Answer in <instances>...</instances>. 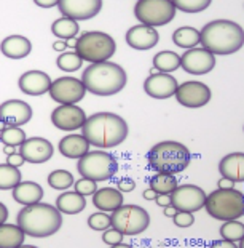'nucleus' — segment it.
Returning <instances> with one entry per match:
<instances>
[{
  "mask_svg": "<svg viewBox=\"0 0 244 248\" xmlns=\"http://www.w3.org/2000/svg\"><path fill=\"white\" fill-rule=\"evenodd\" d=\"M110 248H132V247H131V245H128V244H123V242H120V244L112 245Z\"/></svg>",
  "mask_w": 244,
  "mask_h": 248,
  "instance_id": "54",
  "label": "nucleus"
},
{
  "mask_svg": "<svg viewBox=\"0 0 244 248\" xmlns=\"http://www.w3.org/2000/svg\"><path fill=\"white\" fill-rule=\"evenodd\" d=\"M215 66V56L206 48H190L180 56V67L192 76H204L209 74Z\"/></svg>",
  "mask_w": 244,
  "mask_h": 248,
  "instance_id": "14",
  "label": "nucleus"
},
{
  "mask_svg": "<svg viewBox=\"0 0 244 248\" xmlns=\"http://www.w3.org/2000/svg\"><path fill=\"white\" fill-rule=\"evenodd\" d=\"M85 207H86V200L75 191H64L56 199V208L62 215H78L83 212Z\"/></svg>",
  "mask_w": 244,
  "mask_h": 248,
  "instance_id": "27",
  "label": "nucleus"
},
{
  "mask_svg": "<svg viewBox=\"0 0 244 248\" xmlns=\"http://www.w3.org/2000/svg\"><path fill=\"white\" fill-rule=\"evenodd\" d=\"M75 179H73L72 173L67 170H55L48 175V184L51 189L56 191H66V189L72 187Z\"/></svg>",
  "mask_w": 244,
  "mask_h": 248,
  "instance_id": "35",
  "label": "nucleus"
},
{
  "mask_svg": "<svg viewBox=\"0 0 244 248\" xmlns=\"http://www.w3.org/2000/svg\"><path fill=\"white\" fill-rule=\"evenodd\" d=\"M73 189H75L77 194L83 195V197H88V195H93L98 191V183L88 178H80L78 181L73 183Z\"/></svg>",
  "mask_w": 244,
  "mask_h": 248,
  "instance_id": "40",
  "label": "nucleus"
},
{
  "mask_svg": "<svg viewBox=\"0 0 244 248\" xmlns=\"http://www.w3.org/2000/svg\"><path fill=\"white\" fill-rule=\"evenodd\" d=\"M51 32L59 40H71L73 37H77V34L80 32V26H78L75 19L61 16L51 24Z\"/></svg>",
  "mask_w": 244,
  "mask_h": 248,
  "instance_id": "29",
  "label": "nucleus"
},
{
  "mask_svg": "<svg viewBox=\"0 0 244 248\" xmlns=\"http://www.w3.org/2000/svg\"><path fill=\"white\" fill-rule=\"evenodd\" d=\"M16 224L26 235L46 239L62 228V213L50 203H34L23 207L16 216Z\"/></svg>",
  "mask_w": 244,
  "mask_h": 248,
  "instance_id": "3",
  "label": "nucleus"
},
{
  "mask_svg": "<svg viewBox=\"0 0 244 248\" xmlns=\"http://www.w3.org/2000/svg\"><path fill=\"white\" fill-rule=\"evenodd\" d=\"M200 44L212 55H233L244 45V29L235 21L215 19L200 31Z\"/></svg>",
  "mask_w": 244,
  "mask_h": 248,
  "instance_id": "2",
  "label": "nucleus"
},
{
  "mask_svg": "<svg viewBox=\"0 0 244 248\" xmlns=\"http://www.w3.org/2000/svg\"><path fill=\"white\" fill-rule=\"evenodd\" d=\"M209 248H238V245L235 244V242H230V240H214L211 244Z\"/></svg>",
  "mask_w": 244,
  "mask_h": 248,
  "instance_id": "45",
  "label": "nucleus"
},
{
  "mask_svg": "<svg viewBox=\"0 0 244 248\" xmlns=\"http://www.w3.org/2000/svg\"><path fill=\"white\" fill-rule=\"evenodd\" d=\"M129 128L123 117L114 112H96L86 117L82 126V135L86 138L89 146L99 149H110L120 146L128 138Z\"/></svg>",
  "mask_w": 244,
  "mask_h": 248,
  "instance_id": "1",
  "label": "nucleus"
},
{
  "mask_svg": "<svg viewBox=\"0 0 244 248\" xmlns=\"http://www.w3.org/2000/svg\"><path fill=\"white\" fill-rule=\"evenodd\" d=\"M172 42L179 48H195L200 44V31L192 28V26H182V28L174 31Z\"/></svg>",
  "mask_w": 244,
  "mask_h": 248,
  "instance_id": "30",
  "label": "nucleus"
},
{
  "mask_svg": "<svg viewBox=\"0 0 244 248\" xmlns=\"http://www.w3.org/2000/svg\"><path fill=\"white\" fill-rule=\"evenodd\" d=\"M158 40L160 34L157 29L145 24H136L126 32V44L134 50H150L158 44Z\"/></svg>",
  "mask_w": 244,
  "mask_h": 248,
  "instance_id": "21",
  "label": "nucleus"
},
{
  "mask_svg": "<svg viewBox=\"0 0 244 248\" xmlns=\"http://www.w3.org/2000/svg\"><path fill=\"white\" fill-rule=\"evenodd\" d=\"M57 149L67 159H82L86 152H89V142L83 135L71 133L59 141Z\"/></svg>",
  "mask_w": 244,
  "mask_h": 248,
  "instance_id": "25",
  "label": "nucleus"
},
{
  "mask_svg": "<svg viewBox=\"0 0 244 248\" xmlns=\"http://www.w3.org/2000/svg\"><path fill=\"white\" fill-rule=\"evenodd\" d=\"M43 194H45L43 187H42L39 183L21 181L18 186L13 189V200L18 202L19 205H23V207H28V205L42 202Z\"/></svg>",
  "mask_w": 244,
  "mask_h": 248,
  "instance_id": "26",
  "label": "nucleus"
},
{
  "mask_svg": "<svg viewBox=\"0 0 244 248\" xmlns=\"http://www.w3.org/2000/svg\"><path fill=\"white\" fill-rule=\"evenodd\" d=\"M150 189H153L157 194H164V195H171L172 191L176 189L177 184V178L174 175H169V173H157L150 178Z\"/></svg>",
  "mask_w": 244,
  "mask_h": 248,
  "instance_id": "32",
  "label": "nucleus"
},
{
  "mask_svg": "<svg viewBox=\"0 0 244 248\" xmlns=\"http://www.w3.org/2000/svg\"><path fill=\"white\" fill-rule=\"evenodd\" d=\"M116 189L120 192H132L136 189V183L134 179L131 178H121L118 183H116Z\"/></svg>",
  "mask_w": 244,
  "mask_h": 248,
  "instance_id": "43",
  "label": "nucleus"
},
{
  "mask_svg": "<svg viewBox=\"0 0 244 248\" xmlns=\"http://www.w3.org/2000/svg\"><path fill=\"white\" fill-rule=\"evenodd\" d=\"M177 87H179V83L176 80V77H172L171 74H164V72L150 74L144 82L145 93L153 99H168L174 96Z\"/></svg>",
  "mask_w": 244,
  "mask_h": 248,
  "instance_id": "18",
  "label": "nucleus"
},
{
  "mask_svg": "<svg viewBox=\"0 0 244 248\" xmlns=\"http://www.w3.org/2000/svg\"><path fill=\"white\" fill-rule=\"evenodd\" d=\"M85 122H86V114L77 104H59L51 112V124L62 131H75L82 128Z\"/></svg>",
  "mask_w": 244,
  "mask_h": 248,
  "instance_id": "15",
  "label": "nucleus"
},
{
  "mask_svg": "<svg viewBox=\"0 0 244 248\" xmlns=\"http://www.w3.org/2000/svg\"><path fill=\"white\" fill-rule=\"evenodd\" d=\"M86 92L96 96H112L126 87L128 76L120 64L112 61H102L89 64L83 71L82 78Z\"/></svg>",
  "mask_w": 244,
  "mask_h": 248,
  "instance_id": "4",
  "label": "nucleus"
},
{
  "mask_svg": "<svg viewBox=\"0 0 244 248\" xmlns=\"http://www.w3.org/2000/svg\"><path fill=\"white\" fill-rule=\"evenodd\" d=\"M3 128H5V124L2 122V120H0V131H2Z\"/></svg>",
  "mask_w": 244,
  "mask_h": 248,
  "instance_id": "57",
  "label": "nucleus"
},
{
  "mask_svg": "<svg viewBox=\"0 0 244 248\" xmlns=\"http://www.w3.org/2000/svg\"><path fill=\"white\" fill-rule=\"evenodd\" d=\"M171 197V205L177 212H187V213H195L198 210L204 208L206 203V192L200 186L195 184H182L177 186L172 191Z\"/></svg>",
  "mask_w": 244,
  "mask_h": 248,
  "instance_id": "12",
  "label": "nucleus"
},
{
  "mask_svg": "<svg viewBox=\"0 0 244 248\" xmlns=\"http://www.w3.org/2000/svg\"><path fill=\"white\" fill-rule=\"evenodd\" d=\"M26 140H28V136H26V131L21 126H5L0 131V141L3 142V146L19 147Z\"/></svg>",
  "mask_w": 244,
  "mask_h": 248,
  "instance_id": "34",
  "label": "nucleus"
},
{
  "mask_svg": "<svg viewBox=\"0 0 244 248\" xmlns=\"http://www.w3.org/2000/svg\"><path fill=\"white\" fill-rule=\"evenodd\" d=\"M123 202V192H120L115 187H102L93 194V205L99 212L112 213L116 208H120Z\"/></svg>",
  "mask_w": 244,
  "mask_h": 248,
  "instance_id": "24",
  "label": "nucleus"
},
{
  "mask_svg": "<svg viewBox=\"0 0 244 248\" xmlns=\"http://www.w3.org/2000/svg\"><path fill=\"white\" fill-rule=\"evenodd\" d=\"M48 93L53 101L59 104H77L85 98L86 88H85L80 78L66 76L53 80Z\"/></svg>",
  "mask_w": 244,
  "mask_h": 248,
  "instance_id": "11",
  "label": "nucleus"
},
{
  "mask_svg": "<svg viewBox=\"0 0 244 248\" xmlns=\"http://www.w3.org/2000/svg\"><path fill=\"white\" fill-rule=\"evenodd\" d=\"M3 152H5L7 155L14 154V152H16V147H13V146H3Z\"/></svg>",
  "mask_w": 244,
  "mask_h": 248,
  "instance_id": "53",
  "label": "nucleus"
},
{
  "mask_svg": "<svg viewBox=\"0 0 244 248\" xmlns=\"http://www.w3.org/2000/svg\"><path fill=\"white\" fill-rule=\"evenodd\" d=\"M112 228L123 235H139L150 226V215L139 205H121L110 215Z\"/></svg>",
  "mask_w": 244,
  "mask_h": 248,
  "instance_id": "9",
  "label": "nucleus"
},
{
  "mask_svg": "<svg viewBox=\"0 0 244 248\" xmlns=\"http://www.w3.org/2000/svg\"><path fill=\"white\" fill-rule=\"evenodd\" d=\"M7 163L8 165H13V167H21V165H24V159H23V155L19 154V152L16 151L14 154H10V155H7Z\"/></svg>",
  "mask_w": 244,
  "mask_h": 248,
  "instance_id": "44",
  "label": "nucleus"
},
{
  "mask_svg": "<svg viewBox=\"0 0 244 248\" xmlns=\"http://www.w3.org/2000/svg\"><path fill=\"white\" fill-rule=\"evenodd\" d=\"M34 3L40 8H53L59 5V0H34Z\"/></svg>",
  "mask_w": 244,
  "mask_h": 248,
  "instance_id": "46",
  "label": "nucleus"
},
{
  "mask_svg": "<svg viewBox=\"0 0 244 248\" xmlns=\"http://www.w3.org/2000/svg\"><path fill=\"white\" fill-rule=\"evenodd\" d=\"M176 10L184 13H200L212 3V0H171Z\"/></svg>",
  "mask_w": 244,
  "mask_h": 248,
  "instance_id": "38",
  "label": "nucleus"
},
{
  "mask_svg": "<svg viewBox=\"0 0 244 248\" xmlns=\"http://www.w3.org/2000/svg\"><path fill=\"white\" fill-rule=\"evenodd\" d=\"M238 248H244V237H243V240H240V245H238Z\"/></svg>",
  "mask_w": 244,
  "mask_h": 248,
  "instance_id": "56",
  "label": "nucleus"
},
{
  "mask_svg": "<svg viewBox=\"0 0 244 248\" xmlns=\"http://www.w3.org/2000/svg\"><path fill=\"white\" fill-rule=\"evenodd\" d=\"M192 154L188 147L177 141H161L148 151V167L157 173L177 175L190 165Z\"/></svg>",
  "mask_w": 244,
  "mask_h": 248,
  "instance_id": "5",
  "label": "nucleus"
},
{
  "mask_svg": "<svg viewBox=\"0 0 244 248\" xmlns=\"http://www.w3.org/2000/svg\"><path fill=\"white\" fill-rule=\"evenodd\" d=\"M235 181H231V179H228V178H220L219 179V183H217V187L219 189H233L235 187Z\"/></svg>",
  "mask_w": 244,
  "mask_h": 248,
  "instance_id": "48",
  "label": "nucleus"
},
{
  "mask_svg": "<svg viewBox=\"0 0 244 248\" xmlns=\"http://www.w3.org/2000/svg\"><path fill=\"white\" fill-rule=\"evenodd\" d=\"M116 44L112 35L100 31H88L83 32L75 42V51L83 61L94 62L109 61L115 55Z\"/></svg>",
  "mask_w": 244,
  "mask_h": 248,
  "instance_id": "7",
  "label": "nucleus"
},
{
  "mask_svg": "<svg viewBox=\"0 0 244 248\" xmlns=\"http://www.w3.org/2000/svg\"><path fill=\"white\" fill-rule=\"evenodd\" d=\"M123 234H121L120 231H116L115 228H109L107 231H104V234H102V240H104V244H107V245H116V244H120V242H123Z\"/></svg>",
  "mask_w": 244,
  "mask_h": 248,
  "instance_id": "42",
  "label": "nucleus"
},
{
  "mask_svg": "<svg viewBox=\"0 0 244 248\" xmlns=\"http://www.w3.org/2000/svg\"><path fill=\"white\" fill-rule=\"evenodd\" d=\"M56 64L62 72H75L82 67L83 60L77 55V51H64L57 56Z\"/></svg>",
  "mask_w": 244,
  "mask_h": 248,
  "instance_id": "37",
  "label": "nucleus"
},
{
  "mask_svg": "<svg viewBox=\"0 0 244 248\" xmlns=\"http://www.w3.org/2000/svg\"><path fill=\"white\" fill-rule=\"evenodd\" d=\"M77 170L82 178L93 181H107L118 171V162L110 152L105 151H89L82 159H78Z\"/></svg>",
  "mask_w": 244,
  "mask_h": 248,
  "instance_id": "8",
  "label": "nucleus"
},
{
  "mask_svg": "<svg viewBox=\"0 0 244 248\" xmlns=\"http://www.w3.org/2000/svg\"><path fill=\"white\" fill-rule=\"evenodd\" d=\"M18 87L29 96H42L50 92L51 78L43 71H28L19 77Z\"/></svg>",
  "mask_w": 244,
  "mask_h": 248,
  "instance_id": "20",
  "label": "nucleus"
},
{
  "mask_svg": "<svg viewBox=\"0 0 244 248\" xmlns=\"http://www.w3.org/2000/svg\"><path fill=\"white\" fill-rule=\"evenodd\" d=\"M155 202H157L158 207L164 208V207H168V205H171V197H169V195H164V194H158Z\"/></svg>",
  "mask_w": 244,
  "mask_h": 248,
  "instance_id": "47",
  "label": "nucleus"
},
{
  "mask_svg": "<svg viewBox=\"0 0 244 248\" xmlns=\"http://www.w3.org/2000/svg\"><path fill=\"white\" fill-rule=\"evenodd\" d=\"M32 119V108L21 99H8L0 104V120L5 126H23Z\"/></svg>",
  "mask_w": 244,
  "mask_h": 248,
  "instance_id": "19",
  "label": "nucleus"
},
{
  "mask_svg": "<svg viewBox=\"0 0 244 248\" xmlns=\"http://www.w3.org/2000/svg\"><path fill=\"white\" fill-rule=\"evenodd\" d=\"M208 215L219 221H233L244 216V194L233 189H215L206 197Z\"/></svg>",
  "mask_w": 244,
  "mask_h": 248,
  "instance_id": "6",
  "label": "nucleus"
},
{
  "mask_svg": "<svg viewBox=\"0 0 244 248\" xmlns=\"http://www.w3.org/2000/svg\"><path fill=\"white\" fill-rule=\"evenodd\" d=\"M26 234L18 224H0V248H18L24 244Z\"/></svg>",
  "mask_w": 244,
  "mask_h": 248,
  "instance_id": "28",
  "label": "nucleus"
},
{
  "mask_svg": "<svg viewBox=\"0 0 244 248\" xmlns=\"http://www.w3.org/2000/svg\"><path fill=\"white\" fill-rule=\"evenodd\" d=\"M21 183V171L18 167L2 163L0 165V191H13Z\"/></svg>",
  "mask_w": 244,
  "mask_h": 248,
  "instance_id": "33",
  "label": "nucleus"
},
{
  "mask_svg": "<svg viewBox=\"0 0 244 248\" xmlns=\"http://www.w3.org/2000/svg\"><path fill=\"white\" fill-rule=\"evenodd\" d=\"M7 219H8V208L5 207V203L0 202V224L7 223Z\"/></svg>",
  "mask_w": 244,
  "mask_h": 248,
  "instance_id": "49",
  "label": "nucleus"
},
{
  "mask_svg": "<svg viewBox=\"0 0 244 248\" xmlns=\"http://www.w3.org/2000/svg\"><path fill=\"white\" fill-rule=\"evenodd\" d=\"M222 178H228L235 183H244V152H231L219 162Z\"/></svg>",
  "mask_w": 244,
  "mask_h": 248,
  "instance_id": "23",
  "label": "nucleus"
},
{
  "mask_svg": "<svg viewBox=\"0 0 244 248\" xmlns=\"http://www.w3.org/2000/svg\"><path fill=\"white\" fill-rule=\"evenodd\" d=\"M18 152L23 155L24 162L40 165V163H45L51 159L53 154H55V147H53L51 141H48L46 138L34 136V138L26 140L23 144L19 146Z\"/></svg>",
  "mask_w": 244,
  "mask_h": 248,
  "instance_id": "17",
  "label": "nucleus"
},
{
  "mask_svg": "<svg viewBox=\"0 0 244 248\" xmlns=\"http://www.w3.org/2000/svg\"><path fill=\"white\" fill-rule=\"evenodd\" d=\"M164 216H168V218H174V215L177 213V210L172 207V205H168V207H164Z\"/></svg>",
  "mask_w": 244,
  "mask_h": 248,
  "instance_id": "52",
  "label": "nucleus"
},
{
  "mask_svg": "<svg viewBox=\"0 0 244 248\" xmlns=\"http://www.w3.org/2000/svg\"><path fill=\"white\" fill-rule=\"evenodd\" d=\"M53 48L56 51H59V53H64L66 48H67V42L66 40H56L55 44H53Z\"/></svg>",
  "mask_w": 244,
  "mask_h": 248,
  "instance_id": "50",
  "label": "nucleus"
},
{
  "mask_svg": "<svg viewBox=\"0 0 244 248\" xmlns=\"http://www.w3.org/2000/svg\"><path fill=\"white\" fill-rule=\"evenodd\" d=\"M153 67L158 72L171 74L180 67V56L176 51H169V50L160 51V53L153 56Z\"/></svg>",
  "mask_w": 244,
  "mask_h": 248,
  "instance_id": "31",
  "label": "nucleus"
},
{
  "mask_svg": "<svg viewBox=\"0 0 244 248\" xmlns=\"http://www.w3.org/2000/svg\"><path fill=\"white\" fill-rule=\"evenodd\" d=\"M174 96H176L177 103L182 104V106L196 109V108L206 106V104L211 101L212 93H211V88L206 85V83L188 80L177 87Z\"/></svg>",
  "mask_w": 244,
  "mask_h": 248,
  "instance_id": "13",
  "label": "nucleus"
},
{
  "mask_svg": "<svg viewBox=\"0 0 244 248\" xmlns=\"http://www.w3.org/2000/svg\"><path fill=\"white\" fill-rule=\"evenodd\" d=\"M220 235L224 240H230V242H240L244 237V224L240 223L238 219L233 221H224L220 228Z\"/></svg>",
  "mask_w": 244,
  "mask_h": 248,
  "instance_id": "36",
  "label": "nucleus"
},
{
  "mask_svg": "<svg viewBox=\"0 0 244 248\" xmlns=\"http://www.w3.org/2000/svg\"><path fill=\"white\" fill-rule=\"evenodd\" d=\"M157 192L153 191V189H145L144 192H142V197H144L145 200H155L157 199Z\"/></svg>",
  "mask_w": 244,
  "mask_h": 248,
  "instance_id": "51",
  "label": "nucleus"
},
{
  "mask_svg": "<svg viewBox=\"0 0 244 248\" xmlns=\"http://www.w3.org/2000/svg\"><path fill=\"white\" fill-rule=\"evenodd\" d=\"M57 8L62 16L75 21H86L98 16L102 10V0H59Z\"/></svg>",
  "mask_w": 244,
  "mask_h": 248,
  "instance_id": "16",
  "label": "nucleus"
},
{
  "mask_svg": "<svg viewBox=\"0 0 244 248\" xmlns=\"http://www.w3.org/2000/svg\"><path fill=\"white\" fill-rule=\"evenodd\" d=\"M176 7L171 0H137L134 16L141 24L160 28L171 23L176 16Z\"/></svg>",
  "mask_w": 244,
  "mask_h": 248,
  "instance_id": "10",
  "label": "nucleus"
},
{
  "mask_svg": "<svg viewBox=\"0 0 244 248\" xmlns=\"http://www.w3.org/2000/svg\"><path fill=\"white\" fill-rule=\"evenodd\" d=\"M0 51H2L3 56L10 58V60H23V58L30 55L32 44L24 35H8L0 44Z\"/></svg>",
  "mask_w": 244,
  "mask_h": 248,
  "instance_id": "22",
  "label": "nucleus"
},
{
  "mask_svg": "<svg viewBox=\"0 0 244 248\" xmlns=\"http://www.w3.org/2000/svg\"><path fill=\"white\" fill-rule=\"evenodd\" d=\"M88 226L93 231H107L109 228H112V221H110V215L105 212H96L93 215H89L88 218Z\"/></svg>",
  "mask_w": 244,
  "mask_h": 248,
  "instance_id": "39",
  "label": "nucleus"
},
{
  "mask_svg": "<svg viewBox=\"0 0 244 248\" xmlns=\"http://www.w3.org/2000/svg\"><path fill=\"white\" fill-rule=\"evenodd\" d=\"M174 224L177 228H182V229H187V228H192L193 223H195V216L193 213H187V212H177L174 215Z\"/></svg>",
  "mask_w": 244,
  "mask_h": 248,
  "instance_id": "41",
  "label": "nucleus"
},
{
  "mask_svg": "<svg viewBox=\"0 0 244 248\" xmlns=\"http://www.w3.org/2000/svg\"><path fill=\"white\" fill-rule=\"evenodd\" d=\"M18 248H39V247H35V245H21V247H18Z\"/></svg>",
  "mask_w": 244,
  "mask_h": 248,
  "instance_id": "55",
  "label": "nucleus"
}]
</instances>
